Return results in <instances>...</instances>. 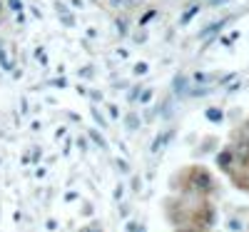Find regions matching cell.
Segmentation results:
<instances>
[{
  "instance_id": "7a4b0ae2",
  "label": "cell",
  "mask_w": 249,
  "mask_h": 232,
  "mask_svg": "<svg viewBox=\"0 0 249 232\" xmlns=\"http://www.w3.org/2000/svg\"><path fill=\"white\" fill-rule=\"evenodd\" d=\"M195 222L197 225H212L214 222V210H212V205H202L197 213H195Z\"/></svg>"
},
{
  "instance_id": "3957f363",
  "label": "cell",
  "mask_w": 249,
  "mask_h": 232,
  "mask_svg": "<svg viewBox=\"0 0 249 232\" xmlns=\"http://www.w3.org/2000/svg\"><path fill=\"white\" fill-rule=\"evenodd\" d=\"M219 167H222V170H230V167H232V153H222L219 155Z\"/></svg>"
},
{
  "instance_id": "6da1fadb",
  "label": "cell",
  "mask_w": 249,
  "mask_h": 232,
  "mask_svg": "<svg viewBox=\"0 0 249 232\" xmlns=\"http://www.w3.org/2000/svg\"><path fill=\"white\" fill-rule=\"evenodd\" d=\"M184 175H187V187H190V190H197V193H210V190L214 187L212 175L207 173L204 167H190Z\"/></svg>"
},
{
  "instance_id": "277c9868",
  "label": "cell",
  "mask_w": 249,
  "mask_h": 232,
  "mask_svg": "<svg viewBox=\"0 0 249 232\" xmlns=\"http://www.w3.org/2000/svg\"><path fill=\"white\" fill-rule=\"evenodd\" d=\"M182 232H187V230H182Z\"/></svg>"
}]
</instances>
